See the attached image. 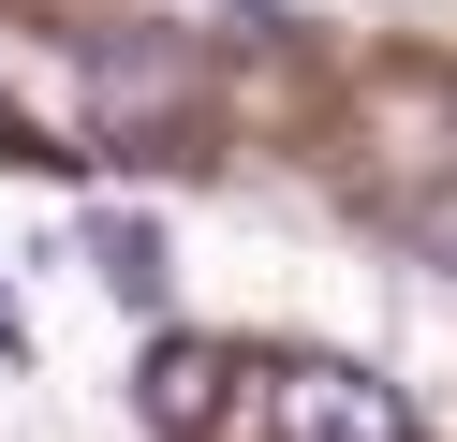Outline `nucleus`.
Returning a JSON list of instances; mask_svg holds the SVG:
<instances>
[{
  "mask_svg": "<svg viewBox=\"0 0 457 442\" xmlns=\"http://www.w3.org/2000/svg\"><path fill=\"white\" fill-rule=\"evenodd\" d=\"M266 413H280V442H413V413L369 369H339V354H295V369L266 383Z\"/></svg>",
  "mask_w": 457,
  "mask_h": 442,
  "instance_id": "nucleus-1",
  "label": "nucleus"
},
{
  "mask_svg": "<svg viewBox=\"0 0 457 442\" xmlns=\"http://www.w3.org/2000/svg\"><path fill=\"white\" fill-rule=\"evenodd\" d=\"M413 251L457 265V177H428V192H413Z\"/></svg>",
  "mask_w": 457,
  "mask_h": 442,
  "instance_id": "nucleus-4",
  "label": "nucleus"
},
{
  "mask_svg": "<svg viewBox=\"0 0 457 442\" xmlns=\"http://www.w3.org/2000/svg\"><path fill=\"white\" fill-rule=\"evenodd\" d=\"M0 163H60V147L30 133V104H15V88H0Z\"/></svg>",
  "mask_w": 457,
  "mask_h": 442,
  "instance_id": "nucleus-5",
  "label": "nucleus"
},
{
  "mask_svg": "<svg viewBox=\"0 0 457 442\" xmlns=\"http://www.w3.org/2000/svg\"><path fill=\"white\" fill-rule=\"evenodd\" d=\"M89 265H104V295L162 310V236H148V221H119V206H104V221H89Z\"/></svg>",
  "mask_w": 457,
  "mask_h": 442,
  "instance_id": "nucleus-3",
  "label": "nucleus"
},
{
  "mask_svg": "<svg viewBox=\"0 0 457 442\" xmlns=\"http://www.w3.org/2000/svg\"><path fill=\"white\" fill-rule=\"evenodd\" d=\"M0 354H15V295H0Z\"/></svg>",
  "mask_w": 457,
  "mask_h": 442,
  "instance_id": "nucleus-6",
  "label": "nucleus"
},
{
  "mask_svg": "<svg viewBox=\"0 0 457 442\" xmlns=\"http://www.w3.org/2000/svg\"><path fill=\"white\" fill-rule=\"evenodd\" d=\"M133 413H148L162 442H207L221 413H237V354H221V339H162L148 383H133Z\"/></svg>",
  "mask_w": 457,
  "mask_h": 442,
  "instance_id": "nucleus-2",
  "label": "nucleus"
}]
</instances>
